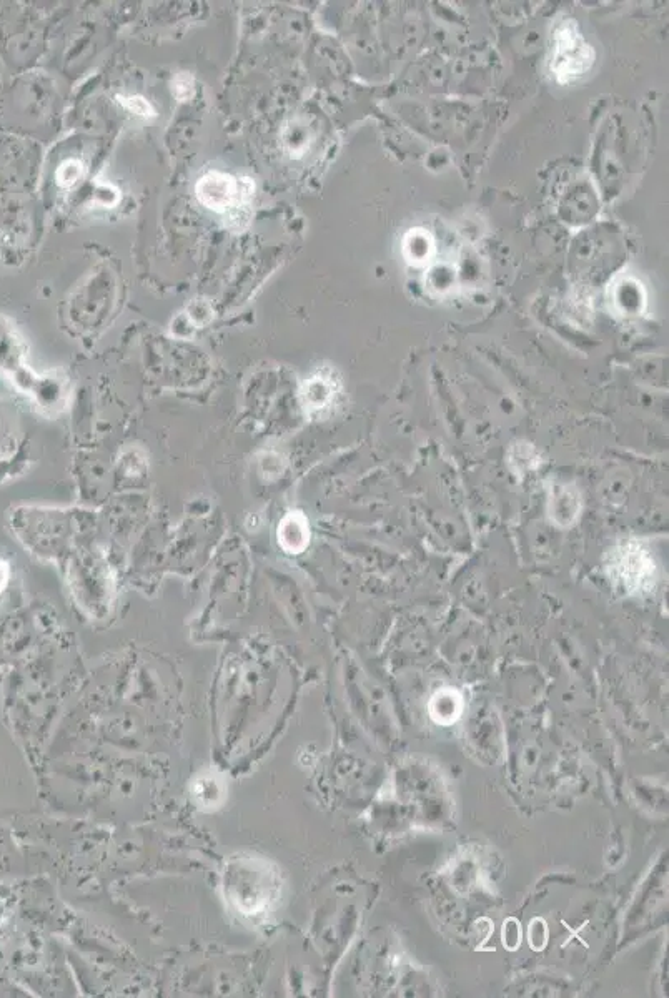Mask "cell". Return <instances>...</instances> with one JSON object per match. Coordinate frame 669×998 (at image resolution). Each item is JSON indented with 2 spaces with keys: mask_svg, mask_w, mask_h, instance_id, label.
I'll use <instances>...</instances> for the list:
<instances>
[{
  "mask_svg": "<svg viewBox=\"0 0 669 998\" xmlns=\"http://www.w3.org/2000/svg\"><path fill=\"white\" fill-rule=\"evenodd\" d=\"M606 573L631 596H645L658 586V564L651 549L638 539H626L606 553Z\"/></svg>",
  "mask_w": 669,
  "mask_h": 998,
  "instance_id": "cell-1",
  "label": "cell"
},
{
  "mask_svg": "<svg viewBox=\"0 0 669 998\" xmlns=\"http://www.w3.org/2000/svg\"><path fill=\"white\" fill-rule=\"evenodd\" d=\"M595 64V50L573 19H561L553 29L550 69L558 84L580 79Z\"/></svg>",
  "mask_w": 669,
  "mask_h": 998,
  "instance_id": "cell-2",
  "label": "cell"
},
{
  "mask_svg": "<svg viewBox=\"0 0 669 998\" xmlns=\"http://www.w3.org/2000/svg\"><path fill=\"white\" fill-rule=\"evenodd\" d=\"M255 183L250 178H233L222 172H209L195 185L199 202L217 213L230 212L237 207H250Z\"/></svg>",
  "mask_w": 669,
  "mask_h": 998,
  "instance_id": "cell-3",
  "label": "cell"
},
{
  "mask_svg": "<svg viewBox=\"0 0 669 998\" xmlns=\"http://www.w3.org/2000/svg\"><path fill=\"white\" fill-rule=\"evenodd\" d=\"M343 383L335 371L323 368L313 373L302 385L300 400H302L305 415L312 420H325L332 415L342 400Z\"/></svg>",
  "mask_w": 669,
  "mask_h": 998,
  "instance_id": "cell-4",
  "label": "cell"
},
{
  "mask_svg": "<svg viewBox=\"0 0 669 998\" xmlns=\"http://www.w3.org/2000/svg\"><path fill=\"white\" fill-rule=\"evenodd\" d=\"M548 516L558 528H571L580 518L583 501L576 488L571 485L551 486L548 496Z\"/></svg>",
  "mask_w": 669,
  "mask_h": 998,
  "instance_id": "cell-5",
  "label": "cell"
},
{
  "mask_svg": "<svg viewBox=\"0 0 669 998\" xmlns=\"http://www.w3.org/2000/svg\"><path fill=\"white\" fill-rule=\"evenodd\" d=\"M278 541L282 548L290 554H300L310 543V528L308 519L302 513H290L283 518L278 528Z\"/></svg>",
  "mask_w": 669,
  "mask_h": 998,
  "instance_id": "cell-6",
  "label": "cell"
},
{
  "mask_svg": "<svg viewBox=\"0 0 669 998\" xmlns=\"http://www.w3.org/2000/svg\"><path fill=\"white\" fill-rule=\"evenodd\" d=\"M508 465L516 475H526V471H535L541 465V458L535 446L516 443L508 451Z\"/></svg>",
  "mask_w": 669,
  "mask_h": 998,
  "instance_id": "cell-7",
  "label": "cell"
},
{
  "mask_svg": "<svg viewBox=\"0 0 669 998\" xmlns=\"http://www.w3.org/2000/svg\"><path fill=\"white\" fill-rule=\"evenodd\" d=\"M84 170V164L80 160H67L57 168V173H55L57 185L62 188L74 187L75 183L84 177Z\"/></svg>",
  "mask_w": 669,
  "mask_h": 998,
  "instance_id": "cell-8",
  "label": "cell"
},
{
  "mask_svg": "<svg viewBox=\"0 0 669 998\" xmlns=\"http://www.w3.org/2000/svg\"><path fill=\"white\" fill-rule=\"evenodd\" d=\"M194 85V77L187 74V72H182V74L177 75L174 82H172V92H174V95L177 97L179 102H189V100L194 97Z\"/></svg>",
  "mask_w": 669,
  "mask_h": 998,
  "instance_id": "cell-9",
  "label": "cell"
},
{
  "mask_svg": "<svg viewBox=\"0 0 669 998\" xmlns=\"http://www.w3.org/2000/svg\"><path fill=\"white\" fill-rule=\"evenodd\" d=\"M120 104L124 105L125 109L134 112L135 115H140V117H145V119H154L155 110L152 105L147 102V100L142 99V97H117Z\"/></svg>",
  "mask_w": 669,
  "mask_h": 998,
  "instance_id": "cell-10",
  "label": "cell"
},
{
  "mask_svg": "<svg viewBox=\"0 0 669 998\" xmlns=\"http://www.w3.org/2000/svg\"><path fill=\"white\" fill-rule=\"evenodd\" d=\"M521 930L518 925H516L515 920H508L505 927H503V944L508 947V949H516L518 944H520Z\"/></svg>",
  "mask_w": 669,
  "mask_h": 998,
  "instance_id": "cell-11",
  "label": "cell"
},
{
  "mask_svg": "<svg viewBox=\"0 0 669 998\" xmlns=\"http://www.w3.org/2000/svg\"><path fill=\"white\" fill-rule=\"evenodd\" d=\"M5 564L0 563V589L4 586L5 581H7V574L4 573Z\"/></svg>",
  "mask_w": 669,
  "mask_h": 998,
  "instance_id": "cell-12",
  "label": "cell"
}]
</instances>
